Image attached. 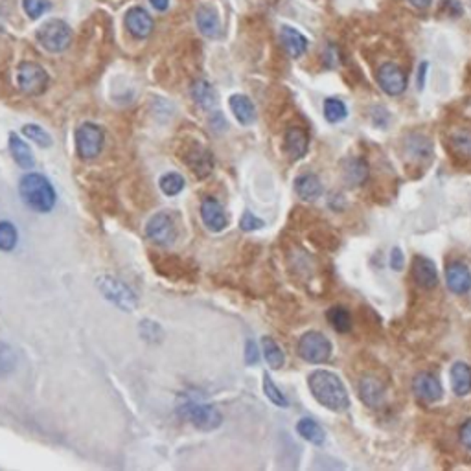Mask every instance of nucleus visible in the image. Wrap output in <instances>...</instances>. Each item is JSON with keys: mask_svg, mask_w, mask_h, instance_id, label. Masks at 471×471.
I'll list each match as a JSON object with an SVG mask.
<instances>
[{"mask_svg": "<svg viewBox=\"0 0 471 471\" xmlns=\"http://www.w3.org/2000/svg\"><path fill=\"white\" fill-rule=\"evenodd\" d=\"M313 398L333 412H342L350 407V398L341 378L330 370H315L308 378Z\"/></svg>", "mask_w": 471, "mask_h": 471, "instance_id": "1", "label": "nucleus"}, {"mask_svg": "<svg viewBox=\"0 0 471 471\" xmlns=\"http://www.w3.org/2000/svg\"><path fill=\"white\" fill-rule=\"evenodd\" d=\"M19 193L24 205L35 212H50L56 206V190L41 173H28L19 182Z\"/></svg>", "mask_w": 471, "mask_h": 471, "instance_id": "2", "label": "nucleus"}, {"mask_svg": "<svg viewBox=\"0 0 471 471\" xmlns=\"http://www.w3.org/2000/svg\"><path fill=\"white\" fill-rule=\"evenodd\" d=\"M179 415L191 424L193 427L201 431H214L217 429L223 422V415L220 412L217 407H214L208 401L197 400V398H188L181 407H179Z\"/></svg>", "mask_w": 471, "mask_h": 471, "instance_id": "3", "label": "nucleus"}, {"mask_svg": "<svg viewBox=\"0 0 471 471\" xmlns=\"http://www.w3.org/2000/svg\"><path fill=\"white\" fill-rule=\"evenodd\" d=\"M37 41L44 50L52 54H59L71 47L72 42V28L65 20L50 19L37 30Z\"/></svg>", "mask_w": 471, "mask_h": 471, "instance_id": "4", "label": "nucleus"}, {"mask_svg": "<svg viewBox=\"0 0 471 471\" xmlns=\"http://www.w3.org/2000/svg\"><path fill=\"white\" fill-rule=\"evenodd\" d=\"M331 342L321 331H306L299 341V355L311 364L326 363L331 357Z\"/></svg>", "mask_w": 471, "mask_h": 471, "instance_id": "5", "label": "nucleus"}, {"mask_svg": "<svg viewBox=\"0 0 471 471\" xmlns=\"http://www.w3.org/2000/svg\"><path fill=\"white\" fill-rule=\"evenodd\" d=\"M103 141H105V135H103V129L96 124H83V126L78 127L76 131V150L81 159L90 160L96 159L103 148Z\"/></svg>", "mask_w": 471, "mask_h": 471, "instance_id": "6", "label": "nucleus"}, {"mask_svg": "<svg viewBox=\"0 0 471 471\" xmlns=\"http://www.w3.org/2000/svg\"><path fill=\"white\" fill-rule=\"evenodd\" d=\"M17 83L19 89L24 94L30 96H37L42 94L48 87V74L41 65L33 63V61H24L17 68Z\"/></svg>", "mask_w": 471, "mask_h": 471, "instance_id": "7", "label": "nucleus"}, {"mask_svg": "<svg viewBox=\"0 0 471 471\" xmlns=\"http://www.w3.org/2000/svg\"><path fill=\"white\" fill-rule=\"evenodd\" d=\"M145 234L157 245H162V247L172 245L177 239V227H175L173 215L168 212H160V214L153 215L148 227H145Z\"/></svg>", "mask_w": 471, "mask_h": 471, "instance_id": "8", "label": "nucleus"}, {"mask_svg": "<svg viewBox=\"0 0 471 471\" xmlns=\"http://www.w3.org/2000/svg\"><path fill=\"white\" fill-rule=\"evenodd\" d=\"M378 85L388 96H400L407 89V76L396 63H385L378 68Z\"/></svg>", "mask_w": 471, "mask_h": 471, "instance_id": "9", "label": "nucleus"}, {"mask_svg": "<svg viewBox=\"0 0 471 471\" xmlns=\"http://www.w3.org/2000/svg\"><path fill=\"white\" fill-rule=\"evenodd\" d=\"M412 392L415 396L425 403H434L443 396V388L440 381L429 372L416 374L412 379Z\"/></svg>", "mask_w": 471, "mask_h": 471, "instance_id": "10", "label": "nucleus"}, {"mask_svg": "<svg viewBox=\"0 0 471 471\" xmlns=\"http://www.w3.org/2000/svg\"><path fill=\"white\" fill-rule=\"evenodd\" d=\"M201 217H203V223L210 232H221V230L227 229L229 225V217L225 214L223 206L217 199L214 197H206L203 199V205H201Z\"/></svg>", "mask_w": 471, "mask_h": 471, "instance_id": "11", "label": "nucleus"}, {"mask_svg": "<svg viewBox=\"0 0 471 471\" xmlns=\"http://www.w3.org/2000/svg\"><path fill=\"white\" fill-rule=\"evenodd\" d=\"M126 28L129 30L136 39L150 37L155 28L153 17H151L144 8H141V6L131 8L126 15Z\"/></svg>", "mask_w": 471, "mask_h": 471, "instance_id": "12", "label": "nucleus"}, {"mask_svg": "<svg viewBox=\"0 0 471 471\" xmlns=\"http://www.w3.org/2000/svg\"><path fill=\"white\" fill-rule=\"evenodd\" d=\"M100 285H102V291L105 293V297L112 300L117 306H120V308L131 309L136 306L135 294L131 293L129 287H126L121 282L114 280V278H102Z\"/></svg>", "mask_w": 471, "mask_h": 471, "instance_id": "13", "label": "nucleus"}, {"mask_svg": "<svg viewBox=\"0 0 471 471\" xmlns=\"http://www.w3.org/2000/svg\"><path fill=\"white\" fill-rule=\"evenodd\" d=\"M446 282L449 291L455 294H464L471 290V271L462 261H453L446 269Z\"/></svg>", "mask_w": 471, "mask_h": 471, "instance_id": "14", "label": "nucleus"}, {"mask_svg": "<svg viewBox=\"0 0 471 471\" xmlns=\"http://www.w3.org/2000/svg\"><path fill=\"white\" fill-rule=\"evenodd\" d=\"M196 23L199 32L208 39H217L221 35V20L217 11L212 6H199L196 11Z\"/></svg>", "mask_w": 471, "mask_h": 471, "instance_id": "15", "label": "nucleus"}, {"mask_svg": "<svg viewBox=\"0 0 471 471\" xmlns=\"http://www.w3.org/2000/svg\"><path fill=\"white\" fill-rule=\"evenodd\" d=\"M412 276L424 290H434L439 285V273L433 261L425 256H416L412 261Z\"/></svg>", "mask_w": 471, "mask_h": 471, "instance_id": "16", "label": "nucleus"}, {"mask_svg": "<svg viewBox=\"0 0 471 471\" xmlns=\"http://www.w3.org/2000/svg\"><path fill=\"white\" fill-rule=\"evenodd\" d=\"M370 168L366 160L355 157V159H348L342 164V181L352 188L363 186L364 182L369 181Z\"/></svg>", "mask_w": 471, "mask_h": 471, "instance_id": "17", "label": "nucleus"}, {"mask_svg": "<svg viewBox=\"0 0 471 471\" xmlns=\"http://www.w3.org/2000/svg\"><path fill=\"white\" fill-rule=\"evenodd\" d=\"M294 191H297V196L300 199L311 203V201H317L324 193V186H322V181L317 175L304 173V175L294 179Z\"/></svg>", "mask_w": 471, "mask_h": 471, "instance_id": "18", "label": "nucleus"}, {"mask_svg": "<svg viewBox=\"0 0 471 471\" xmlns=\"http://www.w3.org/2000/svg\"><path fill=\"white\" fill-rule=\"evenodd\" d=\"M309 148V136L302 127H290L285 133V150L293 160L306 157Z\"/></svg>", "mask_w": 471, "mask_h": 471, "instance_id": "19", "label": "nucleus"}, {"mask_svg": "<svg viewBox=\"0 0 471 471\" xmlns=\"http://www.w3.org/2000/svg\"><path fill=\"white\" fill-rule=\"evenodd\" d=\"M232 114L238 118L242 126H251L256 121V107L252 103L251 98H247L245 94H232L229 100Z\"/></svg>", "mask_w": 471, "mask_h": 471, "instance_id": "20", "label": "nucleus"}, {"mask_svg": "<svg viewBox=\"0 0 471 471\" xmlns=\"http://www.w3.org/2000/svg\"><path fill=\"white\" fill-rule=\"evenodd\" d=\"M280 39L285 52H287L290 57H293V59L302 57L304 54H306V50H308V39L304 37L299 30L291 28V26H284V28H282Z\"/></svg>", "mask_w": 471, "mask_h": 471, "instance_id": "21", "label": "nucleus"}, {"mask_svg": "<svg viewBox=\"0 0 471 471\" xmlns=\"http://www.w3.org/2000/svg\"><path fill=\"white\" fill-rule=\"evenodd\" d=\"M359 396L364 401V405L376 409V407H381L385 401V387L378 379L369 376L359 381Z\"/></svg>", "mask_w": 471, "mask_h": 471, "instance_id": "22", "label": "nucleus"}, {"mask_svg": "<svg viewBox=\"0 0 471 471\" xmlns=\"http://www.w3.org/2000/svg\"><path fill=\"white\" fill-rule=\"evenodd\" d=\"M186 160L188 166L191 168V172L196 173L197 177L201 179L208 177L212 173V169H214V159H212L210 151L205 150V148H201V145L193 148V150L188 153Z\"/></svg>", "mask_w": 471, "mask_h": 471, "instance_id": "23", "label": "nucleus"}, {"mask_svg": "<svg viewBox=\"0 0 471 471\" xmlns=\"http://www.w3.org/2000/svg\"><path fill=\"white\" fill-rule=\"evenodd\" d=\"M451 387L457 396H467L471 392V369L470 364L457 361L451 366Z\"/></svg>", "mask_w": 471, "mask_h": 471, "instance_id": "24", "label": "nucleus"}, {"mask_svg": "<svg viewBox=\"0 0 471 471\" xmlns=\"http://www.w3.org/2000/svg\"><path fill=\"white\" fill-rule=\"evenodd\" d=\"M191 98L196 100V103L201 109H214L217 103V96L215 90L212 89V85L206 80H197L191 85Z\"/></svg>", "mask_w": 471, "mask_h": 471, "instance_id": "25", "label": "nucleus"}, {"mask_svg": "<svg viewBox=\"0 0 471 471\" xmlns=\"http://www.w3.org/2000/svg\"><path fill=\"white\" fill-rule=\"evenodd\" d=\"M10 151L13 155L15 162L19 164L20 168H32L33 164H35V159H33V153L30 150V145L20 138L19 135H10Z\"/></svg>", "mask_w": 471, "mask_h": 471, "instance_id": "26", "label": "nucleus"}, {"mask_svg": "<svg viewBox=\"0 0 471 471\" xmlns=\"http://www.w3.org/2000/svg\"><path fill=\"white\" fill-rule=\"evenodd\" d=\"M297 431H299V434L304 440H308L313 446H322V443L326 442V433L313 418H302L297 424Z\"/></svg>", "mask_w": 471, "mask_h": 471, "instance_id": "27", "label": "nucleus"}, {"mask_svg": "<svg viewBox=\"0 0 471 471\" xmlns=\"http://www.w3.org/2000/svg\"><path fill=\"white\" fill-rule=\"evenodd\" d=\"M261 348H263V357H266L267 364H269L273 370H280L282 366H284L285 355L275 339L263 337V339H261Z\"/></svg>", "mask_w": 471, "mask_h": 471, "instance_id": "28", "label": "nucleus"}, {"mask_svg": "<svg viewBox=\"0 0 471 471\" xmlns=\"http://www.w3.org/2000/svg\"><path fill=\"white\" fill-rule=\"evenodd\" d=\"M407 151H409V155H411L415 160L431 159V155H433V144H431L425 136L412 135L407 138Z\"/></svg>", "mask_w": 471, "mask_h": 471, "instance_id": "29", "label": "nucleus"}, {"mask_svg": "<svg viewBox=\"0 0 471 471\" xmlns=\"http://www.w3.org/2000/svg\"><path fill=\"white\" fill-rule=\"evenodd\" d=\"M328 321L331 322V326L335 328L339 333H346L352 330V315L350 311L342 306H335L328 311Z\"/></svg>", "mask_w": 471, "mask_h": 471, "instance_id": "30", "label": "nucleus"}, {"mask_svg": "<svg viewBox=\"0 0 471 471\" xmlns=\"http://www.w3.org/2000/svg\"><path fill=\"white\" fill-rule=\"evenodd\" d=\"M160 190L166 193V196L173 197V196H179L182 190H184V177L182 175H179V173L172 172V173H166V175H162V179H160Z\"/></svg>", "mask_w": 471, "mask_h": 471, "instance_id": "31", "label": "nucleus"}, {"mask_svg": "<svg viewBox=\"0 0 471 471\" xmlns=\"http://www.w3.org/2000/svg\"><path fill=\"white\" fill-rule=\"evenodd\" d=\"M324 117L331 124H337V121H342L348 117V109H346L345 103L337 98H328L324 102Z\"/></svg>", "mask_w": 471, "mask_h": 471, "instance_id": "32", "label": "nucleus"}, {"mask_svg": "<svg viewBox=\"0 0 471 471\" xmlns=\"http://www.w3.org/2000/svg\"><path fill=\"white\" fill-rule=\"evenodd\" d=\"M17 242H19L17 229H15L10 221H0V251H13Z\"/></svg>", "mask_w": 471, "mask_h": 471, "instance_id": "33", "label": "nucleus"}, {"mask_svg": "<svg viewBox=\"0 0 471 471\" xmlns=\"http://www.w3.org/2000/svg\"><path fill=\"white\" fill-rule=\"evenodd\" d=\"M263 392H266V396L269 398L275 405L284 407V409L285 407H290V400L285 398V394L280 390V388L276 387L275 381H273L269 374H263Z\"/></svg>", "mask_w": 471, "mask_h": 471, "instance_id": "34", "label": "nucleus"}, {"mask_svg": "<svg viewBox=\"0 0 471 471\" xmlns=\"http://www.w3.org/2000/svg\"><path fill=\"white\" fill-rule=\"evenodd\" d=\"M23 133L26 136H28L30 141L35 142V144H39V145H42V148H48V145H52L50 135H48L47 131L42 129V127L35 126V124H30V126H24L23 127Z\"/></svg>", "mask_w": 471, "mask_h": 471, "instance_id": "35", "label": "nucleus"}, {"mask_svg": "<svg viewBox=\"0 0 471 471\" xmlns=\"http://www.w3.org/2000/svg\"><path fill=\"white\" fill-rule=\"evenodd\" d=\"M15 363H17V357H15V352L11 350V346H8L6 342H0V378L10 374L15 369Z\"/></svg>", "mask_w": 471, "mask_h": 471, "instance_id": "36", "label": "nucleus"}, {"mask_svg": "<svg viewBox=\"0 0 471 471\" xmlns=\"http://www.w3.org/2000/svg\"><path fill=\"white\" fill-rule=\"evenodd\" d=\"M451 144L455 151H458L464 157H471V133L470 131H457L451 136Z\"/></svg>", "mask_w": 471, "mask_h": 471, "instance_id": "37", "label": "nucleus"}, {"mask_svg": "<svg viewBox=\"0 0 471 471\" xmlns=\"http://www.w3.org/2000/svg\"><path fill=\"white\" fill-rule=\"evenodd\" d=\"M23 10L30 19H39L44 11L50 10L48 0H23Z\"/></svg>", "mask_w": 471, "mask_h": 471, "instance_id": "38", "label": "nucleus"}, {"mask_svg": "<svg viewBox=\"0 0 471 471\" xmlns=\"http://www.w3.org/2000/svg\"><path fill=\"white\" fill-rule=\"evenodd\" d=\"M263 221L258 217V215L252 214L251 210H245L242 215V221H239V229L245 230V232H254V230L263 229Z\"/></svg>", "mask_w": 471, "mask_h": 471, "instance_id": "39", "label": "nucleus"}, {"mask_svg": "<svg viewBox=\"0 0 471 471\" xmlns=\"http://www.w3.org/2000/svg\"><path fill=\"white\" fill-rule=\"evenodd\" d=\"M260 359V354H258V345L252 339H249L247 345H245V363L247 364H256Z\"/></svg>", "mask_w": 471, "mask_h": 471, "instance_id": "40", "label": "nucleus"}, {"mask_svg": "<svg viewBox=\"0 0 471 471\" xmlns=\"http://www.w3.org/2000/svg\"><path fill=\"white\" fill-rule=\"evenodd\" d=\"M460 442L462 446L471 451V418L462 424L460 427Z\"/></svg>", "mask_w": 471, "mask_h": 471, "instance_id": "41", "label": "nucleus"}, {"mask_svg": "<svg viewBox=\"0 0 471 471\" xmlns=\"http://www.w3.org/2000/svg\"><path fill=\"white\" fill-rule=\"evenodd\" d=\"M403 263H405V260H403V252H401L398 247H394L390 252V267L394 271H401V269H403Z\"/></svg>", "mask_w": 471, "mask_h": 471, "instance_id": "42", "label": "nucleus"}, {"mask_svg": "<svg viewBox=\"0 0 471 471\" xmlns=\"http://www.w3.org/2000/svg\"><path fill=\"white\" fill-rule=\"evenodd\" d=\"M150 4L157 11H166L169 8V0H150Z\"/></svg>", "mask_w": 471, "mask_h": 471, "instance_id": "43", "label": "nucleus"}, {"mask_svg": "<svg viewBox=\"0 0 471 471\" xmlns=\"http://www.w3.org/2000/svg\"><path fill=\"white\" fill-rule=\"evenodd\" d=\"M425 71H427V63H422L420 68H418V89H424Z\"/></svg>", "mask_w": 471, "mask_h": 471, "instance_id": "44", "label": "nucleus"}, {"mask_svg": "<svg viewBox=\"0 0 471 471\" xmlns=\"http://www.w3.org/2000/svg\"><path fill=\"white\" fill-rule=\"evenodd\" d=\"M409 2H411L415 8H418V10H425V8H429L433 0H409Z\"/></svg>", "mask_w": 471, "mask_h": 471, "instance_id": "45", "label": "nucleus"}]
</instances>
